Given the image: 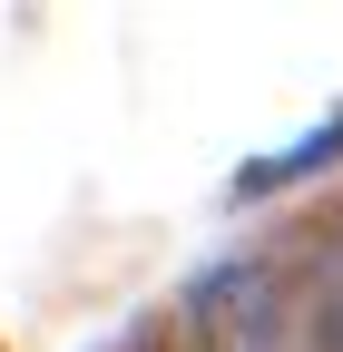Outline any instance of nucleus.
I'll use <instances>...</instances> for the list:
<instances>
[{
	"label": "nucleus",
	"mask_w": 343,
	"mask_h": 352,
	"mask_svg": "<svg viewBox=\"0 0 343 352\" xmlns=\"http://www.w3.org/2000/svg\"><path fill=\"white\" fill-rule=\"evenodd\" d=\"M304 352H343V245L314 264V303H304Z\"/></svg>",
	"instance_id": "2"
},
{
	"label": "nucleus",
	"mask_w": 343,
	"mask_h": 352,
	"mask_svg": "<svg viewBox=\"0 0 343 352\" xmlns=\"http://www.w3.org/2000/svg\"><path fill=\"white\" fill-rule=\"evenodd\" d=\"M196 352H284L265 264H226V274L196 294Z\"/></svg>",
	"instance_id": "1"
}]
</instances>
